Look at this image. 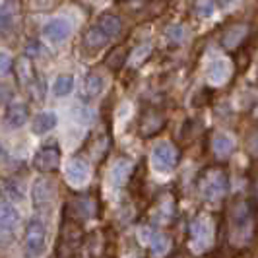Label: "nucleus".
<instances>
[{
    "label": "nucleus",
    "instance_id": "f257e3e1",
    "mask_svg": "<svg viewBox=\"0 0 258 258\" xmlns=\"http://www.w3.org/2000/svg\"><path fill=\"white\" fill-rule=\"evenodd\" d=\"M95 214H97V202L90 194H74L70 196V200L64 206V218H70L80 223L95 218Z\"/></svg>",
    "mask_w": 258,
    "mask_h": 258
},
{
    "label": "nucleus",
    "instance_id": "f03ea898",
    "mask_svg": "<svg viewBox=\"0 0 258 258\" xmlns=\"http://www.w3.org/2000/svg\"><path fill=\"white\" fill-rule=\"evenodd\" d=\"M24 245H26L27 256H39L43 254L45 246H47V227L45 223L39 220H31L26 225L24 233Z\"/></svg>",
    "mask_w": 258,
    "mask_h": 258
},
{
    "label": "nucleus",
    "instance_id": "7ed1b4c3",
    "mask_svg": "<svg viewBox=\"0 0 258 258\" xmlns=\"http://www.w3.org/2000/svg\"><path fill=\"white\" fill-rule=\"evenodd\" d=\"M31 198H33V206L37 210H49L52 206V202L56 200V182L52 181L51 177H39L37 181L33 182L31 188Z\"/></svg>",
    "mask_w": 258,
    "mask_h": 258
},
{
    "label": "nucleus",
    "instance_id": "20e7f679",
    "mask_svg": "<svg viewBox=\"0 0 258 258\" xmlns=\"http://www.w3.org/2000/svg\"><path fill=\"white\" fill-rule=\"evenodd\" d=\"M177 150L169 142H159L152 150V165L157 173H171L177 167Z\"/></svg>",
    "mask_w": 258,
    "mask_h": 258
},
{
    "label": "nucleus",
    "instance_id": "39448f33",
    "mask_svg": "<svg viewBox=\"0 0 258 258\" xmlns=\"http://www.w3.org/2000/svg\"><path fill=\"white\" fill-rule=\"evenodd\" d=\"M227 188V177L220 169H212L200 182V192L206 200H216Z\"/></svg>",
    "mask_w": 258,
    "mask_h": 258
},
{
    "label": "nucleus",
    "instance_id": "423d86ee",
    "mask_svg": "<svg viewBox=\"0 0 258 258\" xmlns=\"http://www.w3.org/2000/svg\"><path fill=\"white\" fill-rule=\"evenodd\" d=\"M33 167L39 173H54L60 167V150L58 146H45L33 155Z\"/></svg>",
    "mask_w": 258,
    "mask_h": 258
},
{
    "label": "nucleus",
    "instance_id": "0eeeda50",
    "mask_svg": "<svg viewBox=\"0 0 258 258\" xmlns=\"http://www.w3.org/2000/svg\"><path fill=\"white\" fill-rule=\"evenodd\" d=\"M20 20V0H0V35H10Z\"/></svg>",
    "mask_w": 258,
    "mask_h": 258
},
{
    "label": "nucleus",
    "instance_id": "6e6552de",
    "mask_svg": "<svg viewBox=\"0 0 258 258\" xmlns=\"http://www.w3.org/2000/svg\"><path fill=\"white\" fill-rule=\"evenodd\" d=\"M212 241V229H210V221L200 216L192 221L190 225V246L194 252H204Z\"/></svg>",
    "mask_w": 258,
    "mask_h": 258
},
{
    "label": "nucleus",
    "instance_id": "1a4fd4ad",
    "mask_svg": "<svg viewBox=\"0 0 258 258\" xmlns=\"http://www.w3.org/2000/svg\"><path fill=\"white\" fill-rule=\"evenodd\" d=\"M43 35L49 43L58 45V43L66 41L68 35H70V24L62 18H52L51 22H47L45 27H43Z\"/></svg>",
    "mask_w": 258,
    "mask_h": 258
},
{
    "label": "nucleus",
    "instance_id": "9d476101",
    "mask_svg": "<svg viewBox=\"0 0 258 258\" xmlns=\"http://www.w3.org/2000/svg\"><path fill=\"white\" fill-rule=\"evenodd\" d=\"M90 175H91V167L84 157H74V159H70V163H68V167H66V179H68V182L80 186V184L88 182Z\"/></svg>",
    "mask_w": 258,
    "mask_h": 258
},
{
    "label": "nucleus",
    "instance_id": "9b49d317",
    "mask_svg": "<svg viewBox=\"0 0 258 258\" xmlns=\"http://www.w3.org/2000/svg\"><path fill=\"white\" fill-rule=\"evenodd\" d=\"M109 41H111V37H109L97 24H93V26L84 33L82 45H84V49L88 52H97V51H101L103 47H107Z\"/></svg>",
    "mask_w": 258,
    "mask_h": 258
},
{
    "label": "nucleus",
    "instance_id": "f8f14e48",
    "mask_svg": "<svg viewBox=\"0 0 258 258\" xmlns=\"http://www.w3.org/2000/svg\"><path fill=\"white\" fill-rule=\"evenodd\" d=\"M231 76V62L227 58H216L212 64L208 66V82L214 86L225 84Z\"/></svg>",
    "mask_w": 258,
    "mask_h": 258
},
{
    "label": "nucleus",
    "instance_id": "ddd939ff",
    "mask_svg": "<svg viewBox=\"0 0 258 258\" xmlns=\"http://www.w3.org/2000/svg\"><path fill=\"white\" fill-rule=\"evenodd\" d=\"M250 221H252V214H250V208L248 204H241L233 210L231 214V229L233 233H237V237H241L245 229L250 227Z\"/></svg>",
    "mask_w": 258,
    "mask_h": 258
},
{
    "label": "nucleus",
    "instance_id": "4468645a",
    "mask_svg": "<svg viewBox=\"0 0 258 258\" xmlns=\"http://www.w3.org/2000/svg\"><path fill=\"white\" fill-rule=\"evenodd\" d=\"M29 118V109H27L26 103H12L8 109H6V115H4V120L10 128H20L24 126Z\"/></svg>",
    "mask_w": 258,
    "mask_h": 258
},
{
    "label": "nucleus",
    "instance_id": "2eb2a0df",
    "mask_svg": "<svg viewBox=\"0 0 258 258\" xmlns=\"http://www.w3.org/2000/svg\"><path fill=\"white\" fill-rule=\"evenodd\" d=\"M16 74H18V82L26 88H33L35 82H37V76H35V68L33 64L27 60V58H20L16 62Z\"/></svg>",
    "mask_w": 258,
    "mask_h": 258
},
{
    "label": "nucleus",
    "instance_id": "dca6fc26",
    "mask_svg": "<svg viewBox=\"0 0 258 258\" xmlns=\"http://www.w3.org/2000/svg\"><path fill=\"white\" fill-rule=\"evenodd\" d=\"M212 150L218 157H227L235 150V140H233L231 134L227 132H218L212 140Z\"/></svg>",
    "mask_w": 258,
    "mask_h": 258
},
{
    "label": "nucleus",
    "instance_id": "f3484780",
    "mask_svg": "<svg viewBox=\"0 0 258 258\" xmlns=\"http://www.w3.org/2000/svg\"><path fill=\"white\" fill-rule=\"evenodd\" d=\"M56 115L52 113V111H45V113H39L35 118H33V124H31V132L33 134H37V136H41V134H47L49 130H52L54 126H56Z\"/></svg>",
    "mask_w": 258,
    "mask_h": 258
},
{
    "label": "nucleus",
    "instance_id": "a211bd4d",
    "mask_svg": "<svg viewBox=\"0 0 258 258\" xmlns=\"http://www.w3.org/2000/svg\"><path fill=\"white\" fill-rule=\"evenodd\" d=\"M130 175H132V163L128 159H118L111 169V182L115 186H122L128 182Z\"/></svg>",
    "mask_w": 258,
    "mask_h": 258
},
{
    "label": "nucleus",
    "instance_id": "6ab92c4d",
    "mask_svg": "<svg viewBox=\"0 0 258 258\" xmlns=\"http://www.w3.org/2000/svg\"><path fill=\"white\" fill-rule=\"evenodd\" d=\"M163 116L159 115V113H146L142 116V122H140V132H142V136L146 138H150V136H154L157 134L159 130L163 128Z\"/></svg>",
    "mask_w": 258,
    "mask_h": 258
},
{
    "label": "nucleus",
    "instance_id": "aec40b11",
    "mask_svg": "<svg viewBox=\"0 0 258 258\" xmlns=\"http://www.w3.org/2000/svg\"><path fill=\"white\" fill-rule=\"evenodd\" d=\"M97 26L101 27L105 33L113 39V37H116V35L120 33V29H122V22H120V18H118L116 14L105 12V14H101V16H99Z\"/></svg>",
    "mask_w": 258,
    "mask_h": 258
},
{
    "label": "nucleus",
    "instance_id": "412c9836",
    "mask_svg": "<svg viewBox=\"0 0 258 258\" xmlns=\"http://www.w3.org/2000/svg\"><path fill=\"white\" fill-rule=\"evenodd\" d=\"M18 221H20V216H18L16 208L10 202H0V229L12 231Z\"/></svg>",
    "mask_w": 258,
    "mask_h": 258
},
{
    "label": "nucleus",
    "instance_id": "4be33fe9",
    "mask_svg": "<svg viewBox=\"0 0 258 258\" xmlns=\"http://www.w3.org/2000/svg\"><path fill=\"white\" fill-rule=\"evenodd\" d=\"M246 33H248V27H246L245 24H235V26H231L225 31V35H223V45H225L227 49H235V47L246 37Z\"/></svg>",
    "mask_w": 258,
    "mask_h": 258
},
{
    "label": "nucleus",
    "instance_id": "5701e85b",
    "mask_svg": "<svg viewBox=\"0 0 258 258\" xmlns=\"http://www.w3.org/2000/svg\"><path fill=\"white\" fill-rule=\"evenodd\" d=\"M105 88V80L103 76L99 74V72H90L88 76H86V82H84V93H86V97H97Z\"/></svg>",
    "mask_w": 258,
    "mask_h": 258
},
{
    "label": "nucleus",
    "instance_id": "b1692460",
    "mask_svg": "<svg viewBox=\"0 0 258 258\" xmlns=\"http://www.w3.org/2000/svg\"><path fill=\"white\" fill-rule=\"evenodd\" d=\"M74 90V76L72 74H60L56 76L54 84H52V93L56 97H66L68 93H72Z\"/></svg>",
    "mask_w": 258,
    "mask_h": 258
},
{
    "label": "nucleus",
    "instance_id": "393cba45",
    "mask_svg": "<svg viewBox=\"0 0 258 258\" xmlns=\"http://www.w3.org/2000/svg\"><path fill=\"white\" fill-rule=\"evenodd\" d=\"M152 49H154V47H152V43H148V41H146V43H140V45H138V47H134L132 52L128 54V62L134 66V68L144 64V62L148 60V56L152 54Z\"/></svg>",
    "mask_w": 258,
    "mask_h": 258
},
{
    "label": "nucleus",
    "instance_id": "a878e982",
    "mask_svg": "<svg viewBox=\"0 0 258 258\" xmlns=\"http://www.w3.org/2000/svg\"><path fill=\"white\" fill-rule=\"evenodd\" d=\"M124 62H128V56H126V52H124V49L122 47H116V49H113V52L105 58V64L109 66L111 70H118L120 66L124 64Z\"/></svg>",
    "mask_w": 258,
    "mask_h": 258
},
{
    "label": "nucleus",
    "instance_id": "bb28decb",
    "mask_svg": "<svg viewBox=\"0 0 258 258\" xmlns=\"http://www.w3.org/2000/svg\"><path fill=\"white\" fill-rule=\"evenodd\" d=\"M150 243H152V252L155 256H163L169 250V239L165 235H154L150 239Z\"/></svg>",
    "mask_w": 258,
    "mask_h": 258
},
{
    "label": "nucleus",
    "instance_id": "cd10ccee",
    "mask_svg": "<svg viewBox=\"0 0 258 258\" xmlns=\"http://www.w3.org/2000/svg\"><path fill=\"white\" fill-rule=\"evenodd\" d=\"M196 10L202 18H212L216 12V4H214V0H198Z\"/></svg>",
    "mask_w": 258,
    "mask_h": 258
},
{
    "label": "nucleus",
    "instance_id": "c85d7f7f",
    "mask_svg": "<svg viewBox=\"0 0 258 258\" xmlns=\"http://www.w3.org/2000/svg\"><path fill=\"white\" fill-rule=\"evenodd\" d=\"M0 186L4 188V196H6V198H12V200H16V202L24 198V196H22V192L18 190V186H14V184H12L10 181L0 182Z\"/></svg>",
    "mask_w": 258,
    "mask_h": 258
},
{
    "label": "nucleus",
    "instance_id": "c756f323",
    "mask_svg": "<svg viewBox=\"0 0 258 258\" xmlns=\"http://www.w3.org/2000/svg\"><path fill=\"white\" fill-rule=\"evenodd\" d=\"M14 97V90L8 84H0V105H8Z\"/></svg>",
    "mask_w": 258,
    "mask_h": 258
},
{
    "label": "nucleus",
    "instance_id": "7c9ffc66",
    "mask_svg": "<svg viewBox=\"0 0 258 258\" xmlns=\"http://www.w3.org/2000/svg\"><path fill=\"white\" fill-rule=\"evenodd\" d=\"M167 37H169V41H173V43H179V41H182V37H184V31H182L181 26H171L167 29Z\"/></svg>",
    "mask_w": 258,
    "mask_h": 258
},
{
    "label": "nucleus",
    "instance_id": "2f4dec72",
    "mask_svg": "<svg viewBox=\"0 0 258 258\" xmlns=\"http://www.w3.org/2000/svg\"><path fill=\"white\" fill-rule=\"evenodd\" d=\"M10 68H12V58H10V54L0 52V76L8 74V72H10Z\"/></svg>",
    "mask_w": 258,
    "mask_h": 258
},
{
    "label": "nucleus",
    "instance_id": "473e14b6",
    "mask_svg": "<svg viewBox=\"0 0 258 258\" xmlns=\"http://www.w3.org/2000/svg\"><path fill=\"white\" fill-rule=\"evenodd\" d=\"M239 4V0H221V8L223 10H231Z\"/></svg>",
    "mask_w": 258,
    "mask_h": 258
},
{
    "label": "nucleus",
    "instance_id": "72a5a7b5",
    "mask_svg": "<svg viewBox=\"0 0 258 258\" xmlns=\"http://www.w3.org/2000/svg\"><path fill=\"white\" fill-rule=\"evenodd\" d=\"M39 47H41V45H39L37 41H35V43H33V41H31V43H29V49H27V52H29V54H33V52H35V54H37V52L41 51V49H39Z\"/></svg>",
    "mask_w": 258,
    "mask_h": 258
},
{
    "label": "nucleus",
    "instance_id": "f704fd0d",
    "mask_svg": "<svg viewBox=\"0 0 258 258\" xmlns=\"http://www.w3.org/2000/svg\"><path fill=\"white\" fill-rule=\"evenodd\" d=\"M4 159H6V150H4V146L0 144V163H2Z\"/></svg>",
    "mask_w": 258,
    "mask_h": 258
}]
</instances>
